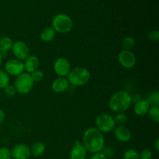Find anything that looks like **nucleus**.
Masks as SVG:
<instances>
[{
  "mask_svg": "<svg viewBox=\"0 0 159 159\" xmlns=\"http://www.w3.org/2000/svg\"><path fill=\"white\" fill-rule=\"evenodd\" d=\"M82 144L86 149L87 152L92 154L101 152L105 146L103 134L96 127H89L84 132Z\"/></svg>",
  "mask_w": 159,
  "mask_h": 159,
  "instance_id": "f257e3e1",
  "label": "nucleus"
},
{
  "mask_svg": "<svg viewBox=\"0 0 159 159\" xmlns=\"http://www.w3.org/2000/svg\"><path fill=\"white\" fill-rule=\"evenodd\" d=\"M133 98L126 91H118L113 93L109 99V108L114 113H125L130 109Z\"/></svg>",
  "mask_w": 159,
  "mask_h": 159,
  "instance_id": "f03ea898",
  "label": "nucleus"
},
{
  "mask_svg": "<svg viewBox=\"0 0 159 159\" xmlns=\"http://www.w3.org/2000/svg\"><path fill=\"white\" fill-rule=\"evenodd\" d=\"M67 79L73 86H83L91 79V73L86 68L76 67L71 69Z\"/></svg>",
  "mask_w": 159,
  "mask_h": 159,
  "instance_id": "7ed1b4c3",
  "label": "nucleus"
},
{
  "mask_svg": "<svg viewBox=\"0 0 159 159\" xmlns=\"http://www.w3.org/2000/svg\"><path fill=\"white\" fill-rule=\"evenodd\" d=\"M51 27L56 33L68 34L72 30L73 21L71 17L65 13H57L53 17Z\"/></svg>",
  "mask_w": 159,
  "mask_h": 159,
  "instance_id": "20e7f679",
  "label": "nucleus"
},
{
  "mask_svg": "<svg viewBox=\"0 0 159 159\" xmlns=\"http://www.w3.org/2000/svg\"><path fill=\"white\" fill-rule=\"evenodd\" d=\"M34 85V82L30 74L27 72H23L16 77L13 85L17 93L22 95H26L32 90Z\"/></svg>",
  "mask_w": 159,
  "mask_h": 159,
  "instance_id": "39448f33",
  "label": "nucleus"
},
{
  "mask_svg": "<svg viewBox=\"0 0 159 159\" xmlns=\"http://www.w3.org/2000/svg\"><path fill=\"white\" fill-rule=\"evenodd\" d=\"M95 125L96 128L102 134H107L113 131L116 127L113 116L109 113H100L95 120Z\"/></svg>",
  "mask_w": 159,
  "mask_h": 159,
  "instance_id": "423d86ee",
  "label": "nucleus"
},
{
  "mask_svg": "<svg viewBox=\"0 0 159 159\" xmlns=\"http://www.w3.org/2000/svg\"><path fill=\"white\" fill-rule=\"evenodd\" d=\"M11 50H12V53L15 58L22 61L26 60L30 55L29 46L22 40H17V41L13 42Z\"/></svg>",
  "mask_w": 159,
  "mask_h": 159,
  "instance_id": "0eeeda50",
  "label": "nucleus"
},
{
  "mask_svg": "<svg viewBox=\"0 0 159 159\" xmlns=\"http://www.w3.org/2000/svg\"><path fill=\"white\" fill-rule=\"evenodd\" d=\"M118 61L123 68L131 69L136 65L137 57L133 51L122 50L118 54Z\"/></svg>",
  "mask_w": 159,
  "mask_h": 159,
  "instance_id": "6e6552de",
  "label": "nucleus"
},
{
  "mask_svg": "<svg viewBox=\"0 0 159 159\" xmlns=\"http://www.w3.org/2000/svg\"><path fill=\"white\" fill-rule=\"evenodd\" d=\"M53 69L58 77H67L71 71V64L65 57H57L53 64Z\"/></svg>",
  "mask_w": 159,
  "mask_h": 159,
  "instance_id": "1a4fd4ad",
  "label": "nucleus"
},
{
  "mask_svg": "<svg viewBox=\"0 0 159 159\" xmlns=\"http://www.w3.org/2000/svg\"><path fill=\"white\" fill-rule=\"evenodd\" d=\"M5 71L9 75L16 76L24 72V65L23 61L18 60V59L12 58L9 59L5 64Z\"/></svg>",
  "mask_w": 159,
  "mask_h": 159,
  "instance_id": "9d476101",
  "label": "nucleus"
},
{
  "mask_svg": "<svg viewBox=\"0 0 159 159\" xmlns=\"http://www.w3.org/2000/svg\"><path fill=\"white\" fill-rule=\"evenodd\" d=\"M13 159H28L31 156L30 148L25 144H19L14 146L10 151Z\"/></svg>",
  "mask_w": 159,
  "mask_h": 159,
  "instance_id": "9b49d317",
  "label": "nucleus"
},
{
  "mask_svg": "<svg viewBox=\"0 0 159 159\" xmlns=\"http://www.w3.org/2000/svg\"><path fill=\"white\" fill-rule=\"evenodd\" d=\"M113 132L116 139L121 143H127L131 139V132L126 126H117Z\"/></svg>",
  "mask_w": 159,
  "mask_h": 159,
  "instance_id": "f8f14e48",
  "label": "nucleus"
},
{
  "mask_svg": "<svg viewBox=\"0 0 159 159\" xmlns=\"http://www.w3.org/2000/svg\"><path fill=\"white\" fill-rule=\"evenodd\" d=\"M87 151L79 141H76L74 147L70 152V159H85Z\"/></svg>",
  "mask_w": 159,
  "mask_h": 159,
  "instance_id": "ddd939ff",
  "label": "nucleus"
},
{
  "mask_svg": "<svg viewBox=\"0 0 159 159\" xmlns=\"http://www.w3.org/2000/svg\"><path fill=\"white\" fill-rule=\"evenodd\" d=\"M68 87L69 82L67 78L65 77H57L51 83V89L56 93H64L68 89Z\"/></svg>",
  "mask_w": 159,
  "mask_h": 159,
  "instance_id": "4468645a",
  "label": "nucleus"
},
{
  "mask_svg": "<svg viewBox=\"0 0 159 159\" xmlns=\"http://www.w3.org/2000/svg\"><path fill=\"white\" fill-rule=\"evenodd\" d=\"M24 69L27 73L31 74L34 71L38 70L40 66V60L36 55H30L23 62Z\"/></svg>",
  "mask_w": 159,
  "mask_h": 159,
  "instance_id": "2eb2a0df",
  "label": "nucleus"
},
{
  "mask_svg": "<svg viewBox=\"0 0 159 159\" xmlns=\"http://www.w3.org/2000/svg\"><path fill=\"white\" fill-rule=\"evenodd\" d=\"M151 106L146 99H139L134 105V113L137 116H145L148 113Z\"/></svg>",
  "mask_w": 159,
  "mask_h": 159,
  "instance_id": "dca6fc26",
  "label": "nucleus"
},
{
  "mask_svg": "<svg viewBox=\"0 0 159 159\" xmlns=\"http://www.w3.org/2000/svg\"><path fill=\"white\" fill-rule=\"evenodd\" d=\"M12 44L13 41L8 36H4L0 38V54H2V57L6 56L7 53L10 51Z\"/></svg>",
  "mask_w": 159,
  "mask_h": 159,
  "instance_id": "f3484780",
  "label": "nucleus"
},
{
  "mask_svg": "<svg viewBox=\"0 0 159 159\" xmlns=\"http://www.w3.org/2000/svg\"><path fill=\"white\" fill-rule=\"evenodd\" d=\"M46 150V146L42 141H37L34 143L30 147L31 155L34 157H40L43 155Z\"/></svg>",
  "mask_w": 159,
  "mask_h": 159,
  "instance_id": "a211bd4d",
  "label": "nucleus"
},
{
  "mask_svg": "<svg viewBox=\"0 0 159 159\" xmlns=\"http://www.w3.org/2000/svg\"><path fill=\"white\" fill-rule=\"evenodd\" d=\"M55 34L56 32L51 26V27L50 26L49 27H45L40 33V38L42 41L48 43V42H51L54 40V37H55Z\"/></svg>",
  "mask_w": 159,
  "mask_h": 159,
  "instance_id": "6ab92c4d",
  "label": "nucleus"
},
{
  "mask_svg": "<svg viewBox=\"0 0 159 159\" xmlns=\"http://www.w3.org/2000/svg\"><path fill=\"white\" fill-rule=\"evenodd\" d=\"M136 44V40L133 37H126L122 40V48L126 51H131Z\"/></svg>",
  "mask_w": 159,
  "mask_h": 159,
  "instance_id": "aec40b11",
  "label": "nucleus"
},
{
  "mask_svg": "<svg viewBox=\"0 0 159 159\" xmlns=\"http://www.w3.org/2000/svg\"><path fill=\"white\" fill-rule=\"evenodd\" d=\"M146 100L148 102L151 107H158L159 106V93L158 91H153L148 96Z\"/></svg>",
  "mask_w": 159,
  "mask_h": 159,
  "instance_id": "412c9836",
  "label": "nucleus"
},
{
  "mask_svg": "<svg viewBox=\"0 0 159 159\" xmlns=\"http://www.w3.org/2000/svg\"><path fill=\"white\" fill-rule=\"evenodd\" d=\"M115 124L117 126H125L126 123L127 122V116L125 113H118L113 116Z\"/></svg>",
  "mask_w": 159,
  "mask_h": 159,
  "instance_id": "4be33fe9",
  "label": "nucleus"
},
{
  "mask_svg": "<svg viewBox=\"0 0 159 159\" xmlns=\"http://www.w3.org/2000/svg\"><path fill=\"white\" fill-rule=\"evenodd\" d=\"M149 117L153 122L158 123L159 122V107H151L148 110Z\"/></svg>",
  "mask_w": 159,
  "mask_h": 159,
  "instance_id": "5701e85b",
  "label": "nucleus"
},
{
  "mask_svg": "<svg viewBox=\"0 0 159 159\" xmlns=\"http://www.w3.org/2000/svg\"><path fill=\"white\" fill-rule=\"evenodd\" d=\"M9 84V75L3 70H0V89H3Z\"/></svg>",
  "mask_w": 159,
  "mask_h": 159,
  "instance_id": "b1692460",
  "label": "nucleus"
},
{
  "mask_svg": "<svg viewBox=\"0 0 159 159\" xmlns=\"http://www.w3.org/2000/svg\"><path fill=\"white\" fill-rule=\"evenodd\" d=\"M124 159H140L139 153L133 148H128L124 152Z\"/></svg>",
  "mask_w": 159,
  "mask_h": 159,
  "instance_id": "393cba45",
  "label": "nucleus"
},
{
  "mask_svg": "<svg viewBox=\"0 0 159 159\" xmlns=\"http://www.w3.org/2000/svg\"><path fill=\"white\" fill-rule=\"evenodd\" d=\"M3 89H4V93H5V94H6V96H8V97H9V98L14 97V96H15L17 93V92H16V88L14 87V85H10V84H9L8 85H6V86Z\"/></svg>",
  "mask_w": 159,
  "mask_h": 159,
  "instance_id": "a878e982",
  "label": "nucleus"
},
{
  "mask_svg": "<svg viewBox=\"0 0 159 159\" xmlns=\"http://www.w3.org/2000/svg\"><path fill=\"white\" fill-rule=\"evenodd\" d=\"M31 77H32L33 81L34 82H41L42 80L44 78V74L42 71H40V70H37V71H34L30 74Z\"/></svg>",
  "mask_w": 159,
  "mask_h": 159,
  "instance_id": "bb28decb",
  "label": "nucleus"
},
{
  "mask_svg": "<svg viewBox=\"0 0 159 159\" xmlns=\"http://www.w3.org/2000/svg\"><path fill=\"white\" fill-rule=\"evenodd\" d=\"M0 159H12L10 150L7 148H0Z\"/></svg>",
  "mask_w": 159,
  "mask_h": 159,
  "instance_id": "cd10ccee",
  "label": "nucleus"
},
{
  "mask_svg": "<svg viewBox=\"0 0 159 159\" xmlns=\"http://www.w3.org/2000/svg\"><path fill=\"white\" fill-rule=\"evenodd\" d=\"M140 159H152L153 153L148 148H144L139 153Z\"/></svg>",
  "mask_w": 159,
  "mask_h": 159,
  "instance_id": "c85d7f7f",
  "label": "nucleus"
},
{
  "mask_svg": "<svg viewBox=\"0 0 159 159\" xmlns=\"http://www.w3.org/2000/svg\"><path fill=\"white\" fill-rule=\"evenodd\" d=\"M148 39L152 42H157L159 40V32L158 30H152L148 34Z\"/></svg>",
  "mask_w": 159,
  "mask_h": 159,
  "instance_id": "c756f323",
  "label": "nucleus"
},
{
  "mask_svg": "<svg viewBox=\"0 0 159 159\" xmlns=\"http://www.w3.org/2000/svg\"><path fill=\"white\" fill-rule=\"evenodd\" d=\"M102 152L105 155V156L107 157V159L111 158L113 155V150L110 147H106V146H104L103 149L102 150Z\"/></svg>",
  "mask_w": 159,
  "mask_h": 159,
  "instance_id": "7c9ffc66",
  "label": "nucleus"
},
{
  "mask_svg": "<svg viewBox=\"0 0 159 159\" xmlns=\"http://www.w3.org/2000/svg\"><path fill=\"white\" fill-rule=\"evenodd\" d=\"M90 159H107V157L105 156L103 153L102 152H98V153H95L92 155V157Z\"/></svg>",
  "mask_w": 159,
  "mask_h": 159,
  "instance_id": "2f4dec72",
  "label": "nucleus"
},
{
  "mask_svg": "<svg viewBox=\"0 0 159 159\" xmlns=\"http://www.w3.org/2000/svg\"><path fill=\"white\" fill-rule=\"evenodd\" d=\"M5 118H6V114H5V112L3 111L2 109H0V124H2L3 121L5 120Z\"/></svg>",
  "mask_w": 159,
  "mask_h": 159,
  "instance_id": "473e14b6",
  "label": "nucleus"
},
{
  "mask_svg": "<svg viewBox=\"0 0 159 159\" xmlns=\"http://www.w3.org/2000/svg\"><path fill=\"white\" fill-rule=\"evenodd\" d=\"M154 148H155V149L156 152H159V138H157L156 141H155V144H154Z\"/></svg>",
  "mask_w": 159,
  "mask_h": 159,
  "instance_id": "72a5a7b5",
  "label": "nucleus"
},
{
  "mask_svg": "<svg viewBox=\"0 0 159 159\" xmlns=\"http://www.w3.org/2000/svg\"><path fill=\"white\" fill-rule=\"evenodd\" d=\"M2 54H0V67H1L2 65Z\"/></svg>",
  "mask_w": 159,
  "mask_h": 159,
  "instance_id": "f704fd0d",
  "label": "nucleus"
}]
</instances>
